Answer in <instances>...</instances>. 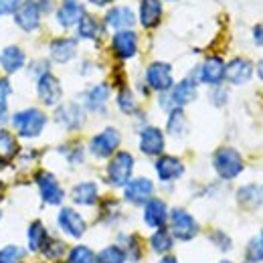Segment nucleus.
<instances>
[{
  "label": "nucleus",
  "instance_id": "f257e3e1",
  "mask_svg": "<svg viewBox=\"0 0 263 263\" xmlns=\"http://www.w3.org/2000/svg\"><path fill=\"white\" fill-rule=\"evenodd\" d=\"M47 114L39 107H25L10 116V126L16 134V138L23 140H34L47 128Z\"/></svg>",
  "mask_w": 263,
  "mask_h": 263
},
{
  "label": "nucleus",
  "instance_id": "f03ea898",
  "mask_svg": "<svg viewBox=\"0 0 263 263\" xmlns=\"http://www.w3.org/2000/svg\"><path fill=\"white\" fill-rule=\"evenodd\" d=\"M55 225H57L63 239L75 241V243H79L89 229L87 219L83 217V213L77 206H61L57 217H55Z\"/></svg>",
  "mask_w": 263,
  "mask_h": 263
},
{
  "label": "nucleus",
  "instance_id": "7ed1b4c3",
  "mask_svg": "<svg viewBox=\"0 0 263 263\" xmlns=\"http://www.w3.org/2000/svg\"><path fill=\"white\" fill-rule=\"evenodd\" d=\"M168 231L174 237V241L189 243V241H193V239L198 237L200 225H198L197 217L191 211H186L184 206H174V209H170Z\"/></svg>",
  "mask_w": 263,
  "mask_h": 263
},
{
  "label": "nucleus",
  "instance_id": "20e7f679",
  "mask_svg": "<svg viewBox=\"0 0 263 263\" xmlns=\"http://www.w3.org/2000/svg\"><path fill=\"white\" fill-rule=\"evenodd\" d=\"M33 182L39 191V197L45 206H63L65 202V189L61 186L59 178L49 170H34Z\"/></svg>",
  "mask_w": 263,
  "mask_h": 263
},
{
  "label": "nucleus",
  "instance_id": "39448f33",
  "mask_svg": "<svg viewBox=\"0 0 263 263\" xmlns=\"http://www.w3.org/2000/svg\"><path fill=\"white\" fill-rule=\"evenodd\" d=\"M134 166H136V160H134V156H132L130 152L118 150L109 158L107 168H105V180H107V184L114 186V189H124L132 180Z\"/></svg>",
  "mask_w": 263,
  "mask_h": 263
},
{
  "label": "nucleus",
  "instance_id": "423d86ee",
  "mask_svg": "<svg viewBox=\"0 0 263 263\" xmlns=\"http://www.w3.org/2000/svg\"><path fill=\"white\" fill-rule=\"evenodd\" d=\"M120 144H122V134L109 126V128H103L99 134H96L89 140L87 148H89L91 156H96L99 160H107L120 150Z\"/></svg>",
  "mask_w": 263,
  "mask_h": 263
},
{
  "label": "nucleus",
  "instance_id": "0eeeda50",
  "mask_svg": "<svg viewBox=\"0 0 263 263\" xmlns=\"http://www.w3.org/2000/svg\"><path fill=\"white\" fill-rule=\"evenodd\" d=\"M213 168L223 180H233L243 172V158L235 148H219L213 156Z\"/></svg>",
  "mask_w": 263,
  "mask_h": 263
},
{
  "label": "nucleus",
  "instance_id": "6e6552de",
  "mask_svg": "<svg viewBox=\"0 0 263 263\" xmlns=\"http://www.w3.org/2000/svg\"><path fill=\"white\" fill-rule=\"evenodd\" d=\"M146 85L156 91V93H168L174 87V77H172V65L164 61H154L146 67Z\"/></svg>",
  "mask_w": 263,
  "mask_h": 263
},
{
  "label": "nucleus",
  "instance_id": "1a4fd4ad",
  "mask_svg": "<svg viewBox=\"0 0 263 263\" xmlns=\"http://www.w3.org/2000/svg\"><path fill=\"white\" fill-rule=\"evenodd\" d=\"M124 200L132 206H144L156 195V184L148 176H136L124 186Z\"/></svg>",
  "mask_w": 263,
  "mask_h": 263
},
{
  "label": "nucleus",
  "instance_id": "9d476101",
  "mask_svg": "<svg viewBox=\"0 0 263 263\" xmlns=\"http://www.w3.org/2000/svg\"><path fill=\"white\" fill-rule=\"evenodd\" d=\"M168 217H170V209L164 198L154 197L142 206V221L150 231L168 227Z\"/></svg>",
  "mask_w": 263,
  "mask_h": 263
},
{
  "label": "nucleus",
  "instance_id": "9b49d317",
  "mask_svg": "<svg viewBox=\"0 0 263 263\" xmlns=\"http://www.w3.org/2000/svg\"><path fill=\"white\" fill-rule=\"evenodd\" d=\"M36 98L45 107H57L63 99V85L57 75L47 73L36 79Z\"/></svg>",
  "mask_w": 263,
  "mask_h": 263
},
{
  "label": "nucleus",
  "instance_id": "f8f14e48",
  "mask_svg": "<svg viewBox=\"0 0 263 263\" xmlns=\"http://www.w3.org/2000/svg\"><path fill=\"white\" fill-rule=\"evenodd\" d=\"M55 122L69 132L79 130L85 124V107L77 101H69V103H59L55 107Z\"/></svg>",
  "mask_w": 263,
  "mask_h": 263
},
{
  "label": "nucleus",
  "instance_id": "ddd939ff",
  "mask_svg": "<svg viewBox=\"0 0 263 263\" xmlns=\"http://www.w3.org/2000/svg\"><path fill=\"white\" fill-rule=\"evenodd\" d=\"M138 148H140V152H142L144 156H150V158L162 156L166 148L164 132L160 130L158 126H146L144 130L140 132Z\"/></svg>",
  "mask_w": 263,
  "mask_h": 263
},
{
  "label": "nucleus",
  "instance_id": "4468645a",
  "mask_svg": "<svg viewBox=\"0 0 263 263\" xmlns=\"http://www.w3.org/2000/svg\"><path fill=\"white\" fill-rule=\"evenodd\" d=\"M225 61L219 57V55H211V57H206L197 69V75H195V79H197V83H206V85H213V87H217V85H221V81L225 79Z\"/></svg>",
  "mask_w": 263,
  "mask_h": 263
},
{
  "label": "nucleus",
  "instance_id": "2eb2a0df",
  "mask_svg": "<svg viewBox=\"0 0 263 263\" xmlns=\"http://www.w3.org/2000/svg\"><path fill=\"white\" fill-rule=\"evenodd\" d=\"M69 197H71V202H73L75 206L93 209V206L99 204L98 182H93V180H81V182H77V184L71 189Z\"/></svg>",
  "mask_w": 263,
  "mask_h": 263
},
{
  "label": "nucleus",
  "instance_id": "dca6fc26",
  "mask_svg": "<svg viewBox=\"0 0 263 263\" xmlns=\"http://www.w3.org/2000/svg\"><path fill=\"white\" fill-rule=\"evenodd\" d=\"M77 49H79L77 39H73V36H59V39H53L51 41V45H49V57H51L53 63L65 65V63L73 61L77 57Z\"/></svg>",
  "mask_w": 263,
  "mask_h": 263
},
{
  "label": "nucleus",
  "instance_id": "f3484780",
  "mask_svg": "<svg viewBox=\"0 0 263 263\" xmlns=\"http://www.w3.org/2000/svg\"><path fill=\"white\" fill-rule=\"evenodd\" d=\"M168 99L172 109H182L184 105L193 103L197 99V79L195 77H184L182 81L174 83V87L168 91Z\"/></svg>",
  "mask_w": 263,
  "mask_h": 263
},
{
  "label": "nucleus",
  "instance_id": "a211bd4d",
  "mask_svg": "<svg viewBox=\"0 0 263 263\" xmlns=\"http://www.w3.org/2000/svg\"><path fill=\"white\" fill-rule=\"evenodd\" d=\"M154 170H156V176L162 180V182H174L178 180L182 174H184V162L174 156V154H162L156 158L154 162Z\"/></svg>",
  "mask_w": 263,
  "mask_h": 263
},
{
  "label": "nucleus",
  "instance_id": "6ab92c4d",
  "mask_svg": "<svg viewBox=\"0 0 263 263\" xmlns=\"http://www.w3.org/2000/svg\"><path fill=\"white\" fill-rule=\"evenodd\" d=\"M111 51L120 61H128L138 53V34L134 31H120L111 36Z\"/></svg>",
  "mask_w": 263,
  "mask_h": 263
},
{
  "label": "nucleus",
  "instance_id": "aec40b11",
  "mask_svg": "<svg viewBox=\"0 0 263 263\" xmlns=\"http://www.w3.org/2000/svg\"><path fill=\"white\" fill-rule=\"evenodd\" d=\"M49 237H51V231H49V227L45 225V221L34 219V221L29 223V227H27L25 247L29 249L31 255L39 257V253H41V249L45 247V243L49 241Z\"/></svg>",
  "mask_w": 263,
  "mask_h": 263
},
{
  "label": "nucleus",
  "instance_id": "412c9836",
  "mask_svg": "<svg viewBox=\"0 0 263 263\" xmlns=\"http://www.w3.org/2000/svg\"><path fill=\"white\" fill-rule=\"evenodd\" d=\"M14 21L18 25V29H23L25 33H33L41 27V8L34 0H25L21 4V8L14 14Z\"/></svg>",
  "mask_w": 263,
  "mask_h": 263
},
{
  "label": "nucleus",
  "instance_id": "4be33fe9",
  "mask_svg": "<svg viewBox=\"0 0 263 263\" xmlns=\"http://www.w3.org/2000/svg\"><path fill=\"white\" fill-rule=\"evenodd\" d=\"M116 243L120 247H124L126 251V257L130 263H140L144 259V253H146V241L138 235V233H118V239Z\"/></svg>",
  "mask_w": 263,
  "mask_h": 263
},
{
  "label": "nucleus",
  "instance_id": "5701e85b",
  "mask_svg": "<svg viewBox=\"0 0 263 263\" xmlns=\"http://www.w3.org/2000/svg\"><path fill=\"white\" fill-rule=\"evenodd\" d=\"M25 65H27V53L18 45H8L0 51V69L6 73V77L18 73Z\"/></svg>",
  "mask_w": 263,
  "mask_h": 263
},
{
  "label": "nucleus",
  "instance_id": "b1692460",
  "mask_svg": "<svg viewBox=\"0 0 263 263\" xmlns=\"http://www.w3.org/2000/svg\"><path fill=\"white\" fill-rule=\"evenodd\" d=\"M174 245H176V241H174V237L170 235L168 227L152 231V233L148 235V239H146V247H148V249H150V253H152V255H156V257L170 255V253H172V249H174Z\"/></svg>",
  "mask_w": 263,
  "mask_h": 263
},
{
  "label": "nucleus",
  "instance_id": "393cba45",
  "mask_svg": "<svg viewBox=\"0 0 263 263\" xmlns=\"http://www.w3.org/2000/svg\"><path fill=\"white\" fill-rule=\"evenodd\" d=\"M69 243L67 239H63L61 235H51L49 241L45 243V247L39 253V259H43L45 263H61L65 261L67 251H69Z\"/></svg>",
  "mask_w": 263,
  "mask_h": 263
},
{
  "label": "nucleus",
  "instance_id": "a878e982",
  "mask_svg": "<svg viewBox=\"0 0 263 263\" xmlns=\"http://www.w3.org/2000/svg\"><path fill=\"white\" fill-rule=\"evenodd\" d=\"M136 25V16L128 6H114L107 10L105 14V27L114 29L116 33L120 31H132V27Z\"/></svg>",
  "mask_w": 263,
  "mask_h": 263
},
{
  "label": "nucleus",
  "instance_id": "bb28decb",
  "mask_svg": "<svg viewBox=\"0 0 263 263\" xmlns=\"http://www.w3.org/2000/svg\"><path fill=\"white\" fill-rule=\"evenodd\" d=\"M21 154V144L16 134H12L10 130H0V168L10 166Z\"/></svg>",
  "mask_w": 263,
  "mask_h": 263
},
{
  "label": "nucleus",
  "instance_id": "cd10ccee",
  "mask_svg": "<svg viewBox=\"0 0 263 263\" xmlns=\"http://www.w3.org/2000/svg\"><path fill=\"white\" fill-rule=\"evenodd\" d=\"M111 96V87L107 83H98L93 87H89L85 93H83V107L85 111H103L105 109V103Z\"/></svg>",
  "mask_w": 263,
  "mask_h": 263
},
{
  "label": "nucleus",
  "instance_id": "c85d7f7f",
  "mask_svg": "<svg viewBox=\"0 0 263 263\" xmlns=\"http://www.w3.org/2000/svg\"><path fill=\"white\" fill-rule=\"evenodd\" d=\"M83 16H85V10H83V6L77 0H63V4L57 10V23L63 29L77 27Z\"/></svg>",
  "mask_w": 263,
  "mask_h": 263
},
{
  "label": "nucleus",
  "instance_id": "c756f323",
  "mask_svg": "<svg viewBox=\"0 0 263 263\" xmlns=\"http://www.w3.org/2000/svg\"><path fill=\"white\" fill-rule=\"evenodd\" d=\"M253 75V65L251 61L243 57H235L229 65L225 67V79L233 85H245Z\"/></svg>",
  "mask_w": 263,
  "mask_h": 263
},
{
  "label": "nucleus",
  "instance_id": "7c9ffc66",
  "mask_svg": "<svg viewBox=\"0 0 263 263\" xmlns=\"http://www.w3.org/2000/svg\"><path fill=\"white\" fill-rule=\"evenodd\" d=\"M162 18V2L160 0H142L140 2V25L144 29L158 27Z\"/></svg>",
  "mask_w": 263,
  "mask_h": 263
},
{
  "label": "nucleus",
  "instance_id": "2f4dec72",
  "mask_svg": "<svg viewBox=\"0 0 263 263\" xmlns=\"http://www.w3.org/2000/svg\"><path fill=\"white\" fill-rule=\"evenodd\" d=\"M237 200L245 209L263 206V184H245L237 191Z\"/></svg>",
  "mask_w": 263,
  "mask_h": 263
},
{
  "label": "nucleus",
  "instance_id": "473e14b6",
  "mask_svg": "<svg viewBox=\"0 0 263 263\" xmlns=\"http://www.w3.org/2000/svg\"><path fill=\"white\" fill-rule=\"evenodd\" d=\"M122 219V204L116 198H105L99 202V223L114 227Z\"/></svg>",
  "mask_w": 263,
  "mask_h": 263
},
{
  "label": "nucleus",
  "instance_id": "72a5a7b5",
  "mask_svg": "<svg viewBox=\"0 0 263 263\" xmlns=\"http://www.w3.org/2000/svg\"><path fill=\"white\" fill-rule=\"evenodd\" d=\"M31 253L27 247L18 243H6L0 245V263H29Z\"/></svg>",
  "mask_w": 263,
  "mask_h": 263
},
{
  "label": "nucleus",
  "instance_id": "f704fd0d",
  "mask_svg": "<svg viewBox=\"0 0 263 263\" xmlns=\"http://www.w3.org/2000/svg\"><path fill=\"white\" fill-rule=\"evenodd\" d=\"M189 130V122H186V114H184V109H172L170 114H168V120H166V132H168V136H172V138H182L184 134Z\"/></svg>",
  "mask_w": 263,
  "mask_h": 263
},
{
  "label": "nucleus",
  "instance_id": "c9c22d12",
  "mask_svg": "<svg viewBox=\"0 0 263 263\" xmlns=\"http://www.w3.org/2000/svg\"><path fill=\"white\" fill-rule=\"evenodd\" d=\"M65 263H98V251L85 243H75L67 251Z\"/></svg>",
  "mask_w": 263,
  "mask_h": 263
},
{
  "label": "nucleus",
  "instance_id": "e433bc0d",
  "mask_svg": "<svg viewBox=\"0 0 263 263\" xmlns=\"http://www.w3.org/2000/svg\"><path fill=\"white\" fill-rule=\"evenodd\" d=\"M98 263H128V257H126L124 247H120L114 241L98 251Z\"/></svg>",
  "mask_w": 263,
  "mask_h": 263
},
{
  "label": "nucleus",
  "instance_id": "4c0bfd02",
  "mask_svg": "<svg viewBox=\"0 0 263 263\" xmlns=\"http://www.w3.org/2000/svg\"><path fill=\"white\" fill-rule=\"evenodd\" d=\"M116 103H118V109H120L122 114H126V116H134V114H138V109H140L134 91L128 89V87H122V89L118 91Z\"/></svg>",
  "mask_w": 263,
  "mask_h": 263
},
{
  "label": "nucleus",
  "instance_id": "58836bf2",
  "mask_svg": "<svg viewBox=\"0 0 263 263\" xmlns=\"http://www.w3.org/2000/svg\"><path fill=\"white\" fill-rule=\"evenodd\" d=\"M99 31H101L99 23L93 16H89V14H85V16L81 18V23L77 25V34H79V39H85V41H96L99 36Z\"/></svg>",
  "mask_w": 263,
  "mask_h": 263
},
{
  "label": "nucleus",
  "instance_id": "ea45409f",
  "mask_svg": "<svg viewBox=\"0 0 263 263\" xmlns=\"http://www.w3.org/2000/svg\"><path fill=\"white\" fill-rule=\"evenodd\" d=\"M261 261H263V233H259L245 247V263H261Z\"/></svg>",
  "mask_w": 263,
  "mask_h": 263
},
{
  "label": "nucleus",
  "instance_id": "a19ab883",
  "mask_svg": "<svg viewBox=\"0 0 263 263\" xmlns=\"http://www.w3.org/2000/svg\"><path fill=\"white\" fill-rule=\"evenodd\" d=\"M209 241H211V243L215 245V249H219L221 253H227V251H231V247H233L231 237L221 229L211 231V233H209Z\"/></svg>",
  "mask_w": 263,
  "mask_h": 263
},
{
  "label": "nucleus",
  "instance_id": "79ce46f5",
  "mask_svg": "<svg viewBox=\"0 0 263 263\" xmlns=\"http://www.w3.org/2000/svg\"><path fill=\"white\" fill-rule=\"evenodd\" d=\"M12 96V83L4 75L0 77V114H8V99Z\"/></svg>",
  "mask_w": 263,
  "mask_h": 263
},
{
  "label": "nucleus",
  "instance_id": "37998d69",
  "mask_svg": "<svg viewBox=\"0 0 263 263\" xmlns=\"http://www.w3.org/2000/svg\"><path fill=\"white\" fill-rule=\"evenodd\" d=\"M47 73H51V65H49V61H45V59H34L33 63L29 65V75H31L33 79H41V77L47 75Z\"/></svg>",
  "mask_w": 263,
  "mask_h": 263
},
{
  "label": "nucleus",
  "instance_id": "c03bdc74",
  "mask_svg": "<svg viewBox=\"0 0 263 263\" xmlns=\"http://www.w3.org/2000/svg\"><path fill=\"white\" fill-rule=\"evenodd\" d=\"M23 0H0V16L6 14H16V10L21 8Z\"/></svg>",
  "mask_w": 263,
  "mask_h": 263
},
{
  "label": "nucleus",
  "instance_id": "a18cd8bd",
  "mask_svg": "<svg viewBox=\"0 0 263 263\" xmlns=\"http://www.w3.org/2000/svg\"><path fill=\"white\" fill-rule=\"evenodd\" d=\"M211 99H213L215 105L221 107V105H225V101H227V91L217 85V87H213V91H211Z\"/></svg>",
  "mask_w": 263,
  "mask_h": 263
},
{
  "label": "nucleus",
  "instance_id": "49530a36",
  "mask_svg": "<svg viewBox=\"0 0 263 263\" xmlns=\"http://www.w3.org/2000/svg\"><path fill=\"white\" fill-rule=\"evenodd\" d=\"M253 41H255V45L263 47V23L261 25H255V29H253Z\"/></svg>",
  "mask_w": 263,
  "mask_h": 263
},
{
  "label": "nucleus",
  "instance_id": "de8ad7c7",
  "mask_svg": "<svg viewBox=\"0 0 263 263\" xmlns=\"http://www.w3.org/2000/svg\"><path fill=\"white\" fill-rule=\"evenodd\" d=\"M158 263H180V261H178V257H176V255H172V253H170V255L160 257V259H158Z\"/></svg>",
  "mask_w": 263,
  "mask_h": 263
},
{
  "label": "nucleus",
  "instance_id": "09e8293b",
  "mask_svg": "<svg viewBox=\"0 0 263 263\" xmlns=\"http://www.w3.org/2000/svg\"><path fill=\"white\" fill-rule=\"evenodd\" d=\"M255 73H257V77H259V79L263 81V59L259 61V63H257V65H255Z\"/></svg>",
  "mask_w": 263,
  "mask_h": 263
},
{
  "label": "nucleus",
  "instance_id": "8fccbe9b",
  "mask_svg": "<svg viewBox=\"0 0 263 263\" xmlns=\"http://www.w3.org/2000/svg\"><path fill=\"white\" fill-rule=\"evenodd\" d=\"M91 4H96V6H107L109 2H114V0H89Z\"/></svg>",
  "mask_w": 263,
  "mask_h": 263
},
{
  "label": "nucleus",
  "instance_id": "3c124183",
  "mask_svg": "<svg viewBox=\"0 0 263 263\" xmlns=\"http://www.w3.org/2000/svg\"><path fill=\"white\" fill-rule=\"evenodd\" d=\"M219 263H233V261H231V259H221Z\"/></svg>",
  "mask_w": 263,
  "mask_h": 263
},
{
  "label": "nucleus",
  "instance_id": "603ef678",
  "mask_svg": "<svg viewBox=\"0 0 263 263\" xmlns=\"http://www.w3.org/2000/svg\"><path fill=\"white\" fill-rule=\"evenodd\" d=\"M33 263H45V261H43V259H39V257H36V259H34Z\"/></svg>",
  "mask_w": 263,
  "mask_h": 263
},
{
  "label": "nucleus",
  "instance_id": "864d4df0",
  "mask_svg": "<svg viewBox=\"0 0 263 263\" xmlns=\"http://www.w3.org/2000/svg\"><path fill=\"white\" fill-rule=\"evenodd\" d=\"M0 223H2V206H0Z\"/></svg>",
  "mask_w": 263,
  "mask_h": 263
},
{
  "label": "nucleus",
  "instance_id": "5fc2aeb1",
  "mask_svg": "<svg viewBox=\"0 0 263 263\" xmlns=\"http://www.w3.org/2000/svg\"><path fill=\"white\" fill-rule=\"evenodd\" d=\"M61 263H65V261H61Z\"/></svg>",
  "mask_w": 263,
  "mask_h": 263
}]
</instances>
